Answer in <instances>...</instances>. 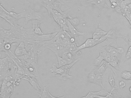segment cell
<instances>
[{"mask_svg":"<svg viewBox=\"0 0 131 98\" xmlns=\"http://www.w3.org/2000/svg\"><path fill=\"white\" fill-rule=\"evenodd\" d=\"M81 59V58H79L77 59H75L71 64L66 65L64 66L59 67V68L57 67L55 63H54L51 68L50 69V72L55 75L57 74H60L61 76L58 78V79L60 80L66 81L67 79H72L73 78V77L71 75H69V70L71 68H72L75 63L79 61Z\"/></svg>","mask_w":131,"mask_h":98,"instance_id":"cell-1","label":"cell"},{"mask_svg":"<svg viewBox=\"0 0 131 98\" xmlns=\"http://www.w3.org/2000/svg\"><path fill=\"white\" fill-rule=\"evenodd\" d=\"M22 17L25 18L24 25H27L28 21L34 20H37L43 22L47 20L49 16L48 13L37 12L31 8L24 9L21 12Z\"/></svg>","mask_w":131,"mask_h":98,"instance_id":"cell-2","label":"cell"},{"mask_svg":"<svg viewBox=\"0 0 131 98\" xmlns=\"http://www.w3.org/2000/svg\"><path fill=\"white\" fill-rule=\"evenodd\" d=\"M42 47L50 49L55 54H58L61 56L62 52L65 49V48L61 44L58 43L55 41H47L41 42Z\"/></svg>","mask_w":131,"mask_h":98,"instance_id":"cell-3","label":"cell"},{"mask_svg":"<svg viewBox=\"0 0 131 98\" xmlns=\"http://www.w3.org/2000/svg\"><path fill=\"white\" fill-rule=\"evenodd\" d=\"M71 37V35L69 32L60 29L57 34L53 39L58 43L61 44L65 48H66L71 43L69 39Z\"/></svg>","mask_w":131,"mask_h":98,"instance_id":"cell-4","label":"cell"},{"mask_svg":"<svg viewBox=\"0 0 131 98\" xmlns=\"http://www.w3.org/2000/svg\"><path fill=\"white\" fill-rule=\"evenodd\" d=\"M7 56L3 59L0 58V72L2 77L10 75L12 63L10 62V57L8 52L6 53Z\"/></svg>","mask_w":131,"mask_h":98,"instance_id":"cell-5","label":"cell"},{"mask_svg":"<svg viewBox=\"0 0 131 98\" xmlns=\"http://www.w3.org/2000/svg\"><path fill=\"white\" fill-rule=\"evenodd\" d=\"M51 14L54 20L58 24L60 29L69 32V29L67 25V20L68 19L64 18L60 13L54 9H53L51 12Z\"/></svg>","mask_w":131,"mask_h":98,"instance_id":"cell-6","label":"cell"},{"mask_svg":"<svg viewBox=\"0 0 131 98\" xmlns=\"http://www.w3.org/2000/svg\"><path fill=\"white\" fill-rule=\"evenodd\" d=\"M43 50L40 51L39 49H36L31 52H30V55L28 60L27 61V64L28 65L33 66L35 69L36 72L39 75L38 72V61L39 56L41 53L43 51Z\"/></svg>","mask_w":131,"mask_h":98,"instance_id":"cell-7","label":"cell"},{"mask_svg":"<svg viewBox=\"0 0 131 98\" xmlns=\"http://www.w3.org/2000/svg\"><path fill=\"white\" fill-rule=\"evenodd\" d=\"M13 86L11 83L3 79L1 87L0 88V97H10L13 94Z\"/></svg>","mask_w":131,"mask_h":98,"instance_id":"cell-8","label":"cell"},{"mask_svg":"<svg viewBox=\"0 0 131 98\" xmlns=\"http://www.w3.org/2000/svg\"><path fill=\"white\" fill-rule=\"evenodd\" d=\"M37 35L35 34L34 30L31 27L26 29L24 27H21L19 33L18 39L21 41L29 39L35 40Z\"/></svg>","mask_w":131,"mask_h":98,"instance_id":"cell-9","label":"cell"},{"mask_svg":"<svg viewBox=\"0 0 131 98\" xmlns=\"http://www.w3.org/2000/svg\"><path fill=\"white\" fill-rule=\"evenodd\" d=\"M67 25L69 29V33L71 35L73 36V37L75 38L76 40V43H77L78 45H79L80 43V40H79V36H84L86 35V33L85 32H81L78 31L76 30V28L72 25L70 23L69 20H67Z\"/></svg>","mask_w":131,"mask_h":98,"instance_id":"cell-10","label":"cell"},{"mask_svg":"<svg viewBox=\"0 0 131 98\" xmlns=\"http://www.w3.org/2000/svg\"><path fill=\"white\" fill-rule=\"evenodd\" d=\"M100 43H101L99 41V40H94L93 38L88 39L84 43L81 45V46L78 47L76 50V52L78 51H80L81 49H84L87 48L92 47Z\"/></svg>","mask_w":131,"mask_h":98,"instance_id":"cell-11","label":"cell"},{"mask_svg":"<svg viewBox=\"0 0 131 98\" xmlns=\"http://www.w3.org/2000/svg\"><path fill=\"white\" fill-rule=\"evenodd\" d=\"M61 56L68 62L69 64H70L75 60V53L65 48L62 52Z\"/></svg>","mask_w":131,"mask_h":98,"instance_id":"cell-12","label":"cell"},{"mask_svg":"<svg viewBox=\"0 0 131 98\" xmlns=\"http://www.w3.org/2000/svg\"><path fill=\"white\" fill-rule=\"evenodd\" d=\"M27 78L23 77L22 79L28 81L30 83L31 86L37 91L40 94H41L43 91V90L41 89L40 85L38 84V82L37 79L35 78H31L30 76H27Z\"/></svg>","mask_w":131,"mask_h":98,"instance_id":"cell-13","label":"cell"},{"mask_svg":"<svg viewBox=\"0 0 131 98\" xmlns=\"http://www.w3.org/2000/svg\"><path fill=\"white\" fill-rule=\"evenodd\" d=\"M59 31V30H58L56 32L52 34H44L43 35H38L35 39V40L39 42H43V41H47L53 40L54 38L57 34Z\"/></svg>","mask_w":131,"mask_h":98,"instance_id":"cell-14","label":"cell"},{"mask_svg":"<svg viewBox=\"0 0 131 98\" xmlns=\"http://www.w3.org/2000/svg\"><path fill=\"white\" fill-rule=\"evenodd\" d=\"M87 2L94 5L99 9L101 10L104 8H109L105 0H85Z\"/></svg>","mask_w":131,"mask_h":98,"instance_id":"cell-15","label":"cell"},{"mask_svg":"<svg viewBox=\"0 0 131 98\" xmlns=\"http://www.w3.org/2000/svg\"><path fill=\"white\" fill-rule=\"evenodd\" d=\"M27 51L25 49V44L24 41H21L19 43L17 48L15 51V54L17 56H20L27 53Z\"/></svg>","mask_w":131,"mask_h":98,"instance_id":"cell-16","label":"cell"},{"mask_svg":"<svg viewBox=\"0 0 131 98\" xmlns=\"http://www.w3.org/2000/svg\"><path fill=\"white\" fill-rule=\"evenodd\" d=\"M50 84H48V85H47V86H43L44 89L43 90L42 93L39 94V97L40 98H64L68 94V93H66V94L64 95V96H63V97H54L51 94H50V92H49V90H48V88L49 87Z\"/></svg>","mask_w":131,"mask_h":98,"instance_id":"cell-17","label":"cell"},{"mask_svg":"<svg viewBox=\"0 0 131 98\" xmlns=\"http://www.w3.org/2000/svg\"><path fill=\"white\" fill-rule=\"evenodd\" d=\"M107 32L101 29L99 25H98L95 31L93 34L92 38L96 40H99L101 37L106 35Z\"/></svg>","mask_w":131,"mask_h":98,"instance_id":"cell-18","label":"cell"},{"mask_svg":"<svg viewBox=\"0 0 131 98\" xmlns=\"http://www.w3.org/2000/svg\"><path fill=\"white\" fill-rule=\"evenodd\" d=\"M107 92L106 91V90L104 89L101 90L99 91L95 92L90 91L86 96L82 97L81 98L97 97L99 96H101V95H106V94H107Z\"/></svg>","mask_w":131,"mask_h":98,"instance_id":"cell-19","label":"cell"},{"mask_svg":"<svg viewBox=\"0 0 131 98\" xmlns=\"http://www.w3.org/2000/svg\"><path fill=\"white\" fill-rule=\"evenodd\" d=\"M111 66L110 65L108 62H107L105 61L103 63V64L99 66L98 68H94L95 72V74L99 73H103L106 70V69L108 67H110Z\"/></svg>","mask_w":131,"mask_h":98,"instance_id":"cell-20","label":"cell"},{"mask_svg":"<svg viewBox=\"0 0 131 98\" xmlns=\"http://www.w3.org/2000/svg\"><path fill=\"white\" fill-rule=\"evenodd\" d=\"M95 78H96V74L95 72L94 69L90 70L87 76V81L88 82L95 84Z\"/></svg>","mask_w":131,"mask_h":98,"instance_id":"cell-21","label":"cell"},{"mask_svg":"<svg viewBox=\"0 0 131 98\" xmlns=\"http://www.w3.org/2000/svg\"><path fill=\"white\" fill-rule=\"evenodd\" d=\"M69 21L75 28L80 24L85 22L84 21L83 19L79 18H72L71 19H69Z\"/></svg>","mask_w":131,"mask_h":98,"instance_id":"cell-22","label":"cell"},{"mask_svg":"<svg viewBox=\"0 0 131 98\" xmlns=\"http://www.w3.org/2000/svg\"><path fill=\"white\" fill-rule=\"evenodd\" d=\"M105 36L107 40H108V38H112L116 40L117 38V31L114 28H112L107 33Z\"/></svg>","mask_w":131,"mask_h":98,"instance_id":"cell-23","label":"cell"},{"mask_svg":"<svg viewBox=\"0 0 131 98\" xmlns=\"http://www.w3.org/2000/svg\"><path fill=\"white\" fill-rule=\"evenodd\" d=\"M131 2L130 0H118L117 5L121 8L124 12V13H125V10L126 6Z\"/></svg>","mask_w":131,"mask_h":98,"instance_id":"cell-24","label":"cell"},{"mask_svg":"<svg viewBox=\"0 0 131 98\" xmlns=\"http://www.w3.org/2000/svg\"><path fill=\"white\" fill-rule=\"evenodd\" d=\"M103 73H99L96 74L95 84L97 85L101 86L103 89L105 90L104 87L102 84V79H103Z\"/></svg>","mask_w":131,"mask_h":98,"instance_id":"cell-25","label":"cell"},{"mask_svg":"<svg viewBox=\"0 0 131 98\" xmlns=\"http://www.w3.org/2000/svg\"><path fill=\"white\" fill-rule=\"evenodd\" d=\"M53 9L57 11L58 12L60 13L61 15L63 14L64 12L62 11L61 9V6L64 4L63 3L58 2L54 1L53 2Z\"/></svg>","mask_w":131,"mask_h":98,"instance_id":"cell-26","label":"cell"},{"mask_svg":"<svg viewBox=\"0 0 131 98\" xmlns=\"http://www.w3.org/2000/svg\"><path fill=\"white\" fill-rule=\"evenodd\" d=\"M55 55H56L57 58L58 65H59V67L64 66L66 65L69 64L68 62L64 59L63 57H61V56L59 55L58 54H55Z\"/></svg>","mask_w":131,"mask_h":98,"instance_id":"cell-27","label":"cell"},{"mask_svg":"<svg viewBox=\"0 0 131 98\" xmlns=\"http://www.w3.org/2000/svg\"><path fill=\"white\" fill-rule=\"evenodd\" d=\"M53 2L52 3H50V4H45L42 1L41 2V4L47 10L49 16H50L51 15V12L53 9Z\"/></svg>","mask_w":131,"mask_h":98,"instance_id":"cell-28","label":"cell"},{"mask_svg":"<svg viewBox=\"0 0 131 98\" xmlns=\"http://www.w3.org/2000/svg\"><path fill=\"white\" fill-rule=\"evenodd\" d=\"M104 60V58L101 55H99V56L95 59L94 61V68H98L100 66L102 62Z\"/></svg>","mask_w":131,"mask_h":98,"instance_id":"cell-29","label":"cell"},{"mask_svg":"<svg viewBox=\"0 0 131 98\" xmlns=\"http://www.w3.org/2000/svg\"><path fill=\"white\" fill-rule=\"evenodd\" d=\"M121 77L125 80H131V72L124 71L122 73Z\"/></svg>","mask_w":131,"mask_h":98,"instance_id":"cell-30","label":"cell"},{"mask_svg":"<svg viewBox=\"0 0 131 98\" xmlns=\"http://www.w3.org/2000/svg\"><path fill=\"white\" fill-rule=\"evenodd\" d=\"M43 22L37 20H32V28L33 30H34L36 28L40 27V24Z\"/></svg>","mask_w":131,"mask_h":98,"instance_id":"cell-31","label":"cell"},{"mask_svg":"<svg viewBox=\"0 0 131 98\" xmlns=\"http://www.w3.org/2000/svg\"><path fill=\"white\" fill-rule=\"evenodd\" d=\"M10 12V15L12 17H13L14 18H15V19L18 20L19 19H21V18H23L21 12L18 14H16V13L14 12Z\"/></svg>","mask_w":131,"mask_h":98,"instance_id":"cell-32","label":"cell"},{"mask_svg":"<svg viewBox=\"0 0 131 98\" xmlns=\"http://www.w3.org/2000/svg\"><path fill=\"white\" fill-rule=\"evenodd\" d=\"M5 44L4 40L3 38H0V52L2 51H4L5 53H7L9 51H7L4 48V45Z\"/></svg>","mask_w":131,"mask_h":98,"instance_id":"cell-33","label":"cell"},{"mask_svg":"<svg viewBox=\"0 0 131 98\" xmlns=\"http://www.w3.org/2000/svg\"><path fill=\"white\" fill-rule=\"evenodd\" d=\"M109 82L112 88L114 87L115 85V82L114 79L113 74H112V71H111L110 75H109Z\"/></svg>","mask_w":131,"mask_h":98,"instance_id":"cell-34","label":"cell"},{"mask_svg":"<svg viewBox=\"0 0 131 98\" xmlns=\"http://www.w3.org/2000/svg\"><path fill=\"white\" fill-rule=\"evenodd\" d=\"M117 89V88H113V89H112V90L111 91V92L110 93H108V92L107 94V95H106L105 97H103V96H98L97 97V98H113L114 97V95L112 94V93L114 91V90L115 89Z\"/></svg>","mask_w":131,"mask_h":98,"instance_id":"cell-35","label":"cell"},{"mask_svg":"<svg viewBox=\"0 0 131 98\" xmlns=\"http://www.w3.org/2000/svg\"><path fill=\"white\" fill-rule=\"evenodd\" d=\"M34 32L35 34L38 35H43L44 34L42 32L40 27L36 28L34 30Z\"/></svg>","mask_w":131,"mask_h":98,"instance_id":"cell-36","label":"cell"},{"mask_svg":"<svg viewBox=\"0 0 131 98\" xmlns=\"http://www.w3.org/2000/svg\"><path fill=\"white\" fill-rule=\"evenodd\" d=\"M126 13H131V2L126 6V8L125 10L124 14L123 15H124Z\"/></svg>","mask_w":131,"mask_h":98,"instance_id":"cell-37","label":"cell"},{"mask_svg":"<svg viewBox=\"0 0 131 98\" xmlns=\"http://www.w3.org/2000/svg\"><path fill=\"white\" fill-rule=\"evenodd\" d=\"M112 4V7L115 8L117 5L118 0H110Z\"/></svg>","mask_w":131,"mask_h":98,"instance_id":"cell-38","label":"cell"},{"mask_svg":"<svg viewBox=\"0 0 131 98\" xmlns=\"http://www.w3.org/2000/svg\"><path fill=\"white\" fill-rule=\"evenodd\" d=\"M124 16L126 17L131 25V13H126L125 14Z\"/></svg>","mask_w":131,"mask_h":98,"instance_id":"cell-39","label":"cell"},{"mask_svg":"<svg viewBox=\"0 0 131 98\" xmlns=\"http://www.w3.org/2000/svg\"><path fill=\"white\" fill-rule=\"evenodd\" d=\"M11 44L9 43H5L4 45V48L5 49L8 51H9L11 47Z\"/></svg>","mask_w":131,"mask_h":98,"instance_id":"cell-40","label":"cell"},{"mask_svg":"<svg viewBox=\"0 0 131 98\" xmlns=\"http://www.w3.org/2000/svg\"><path fill=\"white\" fill-rule=\"evenodd\" d=\"M130 58H131V47L129 48L126 55V58L128 59Z\"/></svg>","mask_w":131,"mask_h":98,"instance_id":"cell-41","label":"cell"},{"mask_svg":"<svg viewBox=\"0 0 131 98\" xmlns=\"http://www.w3.org/2000/svg\"><path fill=\"white\" fill-rule=\"evenodd\" d=\"M125 85H126V84H125V82L123 81H121L119 83V85H120V88H124Z\"/></svg>","mask_w":131,"mask_h":98,"instance_id":"cell-42","label":"cell"},{"mask_svg":"<svg viewBox=\"0 0 131 98\" xmlns=\"http://www.w3.org/2000/svg\"><path fill=\"white\" fill-rule=\"evenodd\" d=\"M76 52H77V54H78V55H80L81 54V52L79 51H78Z\"/></svg>","mask_w":131,"mask_h":98,"instance_id":"cell-43","label":"cell"},{"mask_svg":"<svg viewBox=\"0 0 131 98\" xmlns=\"http://www.w3.org/2000/svg\"><path fill=\"white\" fill-rule=\"evenodd\" d=\"M130 92H131V87L130 88Z\"/></svg>","mask_w":131,"mask_h":98,"instance_id":"cell-44","label":"cell"},{"mask_svg":"<svg viewBox=\"0 0 131 98\" xmlns=\"http://www.w3.org/2000/svg\"><path fill=\"white\" fill-rule=\"evenodd\" d=\"M41 1H43V0H41Z\"/></svg>","mask_w":131,"mask_h":98,"instance_id":"cell-45","label":"cell"}]
</instances>
